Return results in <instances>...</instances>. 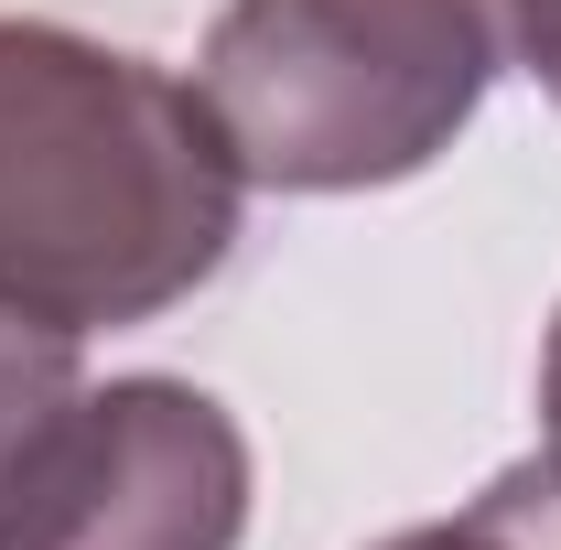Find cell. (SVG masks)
<instances>
[{"instance_id": "obj_1", "label": "cell", "mask_w": 561, "mask_h": 550, "mask_svg": "<svg viewBox=\"0 0 561 550\" xmlns=\"http://www.w3.org/2000/svg\"><path fill=\"white\" fill-rule=\"evenodd\" d=\"M238 151L184 76L0 22V302L98 335L173 313L238 249Z\"/></svg>"}, {"instance_id": "obj_2", "label": "cell", "mask_w": 561, "mask_h": 550, "mask_svg": "<svg viewBox=\"0 0 561 550\" xmlns=\"http://www.w3.org/2000/svg\"><path fill=\"white\" fill-rule=\"evenodd\" d=\"M496 66L507 44L486 22L432 0H227L195 98L216 108L249 184L367 195L465 130Z\"/></svg>"}, {"instance_id": "obj_3", "label": "cell", "mask_w": 561, "mask_h": 550, "mask_svg": "<svg viewBox=\"0 0 561 550\" xmlns=\"http://www.w3.org/2000/svg\"><path fill=\"white\" fill-rule=\"evenodd\" d=\"M249 443L184 378L76 389L0 475V550H238Z\"/></svg>"}, {"instance_id": "obj_4", "label": "cell", "mask_w": 561, "mask_h": 550, "mask_svg": "<svg viewBox=\"0 0 561 550\" xmlns=\"http://www.w3.org/2000/svg\"><path fill=\"white\" fill-rule=\"evenodd\" d=\"M66 400H76V335L22 313V302H0V475Z\"/></svg>"}, {"instance_id": "obj_5", "label": "cell", "mask_w": 561, "mask_h": 550, "mask_svg": "<svg viewBox=\"0 0 561 550\" xmlns=\"http://www.w3.org/2000/svg\"><path fill=\"white\" fill-rule=\"evenodd\" d=\"M507 66H529L561 98V0H507Z\"/></svg>"}, {"instance_id": "obj_6", "label": "cell", "mask_w": 561, "mask_h": 550, "mask_svg": "<svg viewBox=\"0 0 561 550\" xmlns=\"http://www.w3.org/2000/svg\"><path fill=\"white\" fill-rule=\"evenodd\" d=\"M378 550H529V540H518L486 496H476L465 518H443V529H400V540H378Z\"/></svg>"}, {"instance_id": "obj_7", "label": "cell", "mask_w": 561, "mask_h": 550, "mask_svg": "<svg viewBox=\"0 0 561 550\" xmlns=\"http://www.w3.org/2000/svg\"><path fill=\"white\" fill-rule=\"evenodd\" d=\"M540 411H551V443H561V313H551V345H540Z\"/></svg>"}, {"instance_id": "obj_8", "label": "cell", "mask_w": 561, "mask_h": 550, "mask_svg": "<svg viewBox=\"0 0 561 550\" xmlns=\"http://www.w3.org/2000/svg\"><path fill=\"white\" fill-rule=\"evenodd\" d=\"M432 11H465V22H486L496 44H507V0H432Z\"/></svg>"}]
</instances>
